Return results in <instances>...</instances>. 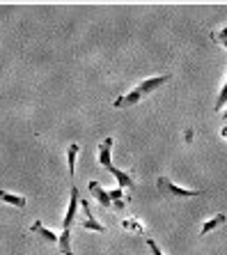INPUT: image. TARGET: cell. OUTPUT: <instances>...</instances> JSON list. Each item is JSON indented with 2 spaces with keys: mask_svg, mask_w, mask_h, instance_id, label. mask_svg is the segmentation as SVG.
I'll use <instances>...</instances> for the list:
<instances>
[{
  "mask_svg": "<svg viewBox=\"0 0 227 255\" xmlns=\"http://www.w3.org/2000/svg\"><path fill=\"white\" fill-rule=\"evenodd\" d=\"M58 246H60L62 255H74V251H72V230H62L60 232V242H58Z\"/></svg>",
  "mask_w": 227,
  "mask_h": 255,
  "instance_id": "obj_11",
  "label": "cell"
},
{
  "mask_svg": "<svg viewBox=\"0 0 227 255\" xmlns=\"http://www.w3.org/2000/svg\"><path fill=\"white\" fill-rule=\"evenodd\" d=\"M223 118H225V120H227V108H225V111H223Z\"/></svg>",
  "mask_w": 227,
  "mask_h": 255,
  "instance_id": "obj_18",
  "label": "cell"
},
{
  "mask_svg": "<svg viewBox=\"0 0 227 255\" xmlns=\"http://www.w3.org/2000/svg\"><path fill=\"white\" fill-rule=\"evenodd\" d=\"M211 39H214L216 44H223L227 39V23L223 25V30H218V32H211Z\"/></svg>",
  "mask_w": 227,
  "mask_h": 255,
  "instance_id": "obj_15",
  "label": "cell"
},
{
  "mask_svg": "<svg viewBox=\"0 0 227 255\" xmlns=\"http://www.w3.org/2000/svg\"><path fill=\"white\" fill-rule=\"evenodd\" d=\"M78 152H80V145L78 142H72L67 147V168H69V175H76V159H78Z\"/></svg>",
  "mask_w": 227,
  "mask_h": 255,
  "instance_id": "obj_9",
  "label": "cell"
},
{
  "mask_svg": "<svg viewBox=\"0 0 227 255\" xmlns=\"http://www.w3.org/2000/svg\"><path fill=\"white\" fill-rule=\"evenodd\" d=\"M69 209H67V216H65V221H62V230H72V226H74V221H76V209H78V205H80V193H78V189L76 186H72V193H69Z\"/></svg>",
  "mask_w": 227,
  "mask_h": 255,
  "instance_id": "obj_4",
  "label": "cell"
},
{
  "mask_svg": "<svg viewBox=\"0 0 227 255\" xmlns=\"http://www.w3.org/2000/svg\"><path fill=\"white\" fill-rule=\"evenodd\" d=\"M80 207H83V212H85V221H83L85 230H96V232H103V235H106V226H103V223H99V221L92 216L90 202L85 200V198H80Z\"/></svg>",
  "mask_w": 227,
  "mask_h": 255,
  "instance_id": "obj_5",
  "label": "cell"
},
{
  "mask_svg": "<svg viewBox=\"0 0 227 255\" xmlns=\"http://www.w3.org/2000/svg\"><path fill=\"white\" fill-rule=\"evenodd\" d=\"M113 136L103 138L101 142H99V154H96V161H99V166L106 168L110 175H113L117 182H120V189H129L133 191L136 189V177H133L131 170H120V168L113 166V161H110V152H113Z\"/></svg>",
  "mask_w": 227,
  "mask_h": 255,
  "instance_id": "obj_2",
  "label": "cell"
},
{
  "mask_svg": "<svg viewBox=\"0 0 227 255\" xmlns=\"http://www.w3.org/2000/svg\"><path fill=\"white\" fill-rule=\"evenodd\" d=\"M225 104H227V81H225V85H223V90H221V95H218V99H216V111H223L225 108Z\"/></svg>",
  "mask_w": 227,
  "mask_h": 255,
  "instance_id": "obj_14",
  "label": "cell"
},
{
  "mask_svg": "<svg viewBox=\"0 0 227 255\" xmlns=\"http://www.w3.org/2000/svg\"><path fill=\"white\" fill-rule=\"evenodd\" d=\"M156 186H158V193L161 196H172V198H195V196H202L200 189H184V186L174 184L172 179L167 177H158L156 179Z\"/></svg>",
  "mask_w": 227,
  "mask_h": 255,
  "instance_id": "obj_3",
  "label": "cell"
},
{
  "mask_svg": "<svg viewBox=\"0 0 227 255\" xmlns=\"http://www.w3.org/2000/svg\"><path fill=\"white\" fill-rule=\"evenodd\" d=\"M122 228H124V230H133V232H138V235H145V232H147V228L143 226L140 219H124L122 221Z\"/></svg>",
  "mask_w": 227,
  "mask_h": 255,
  "instance_id": "obj_12",
  "label": "cell"
},
{
  "mask_svg": "<svg viewBox=\"0 0 227 255\" xmlns=\"http://www.w3.org/2000/svg\"><path fill=\"white\" fill-rule=\"evenodd\" d=\"M221 136H223V138H225V140H227V127H223V129H221Z\"/></svg>",
  "mask_w": 227,
  "mask_h": 255,
  "instance_id": "obj_17",
  "label": "cell"
},
{
  "mask_svg": "<svg viewBox=\"0 0 227 255\" xmlns=\"http://www.w3.org/2000/svg\"><path fill=\"white\" fill-rule=\"evenodd\" d=\"M225 219H227L225 214H216L214 219H209V221H207V223L202 226V235H209L211 230H216L218 226H223V223H225Z\"/></svg>",
  "mask_w": 227,
  "mask_h": 255,
  "instance_id": "obj_13",
  "label": "cell"
},
{
  "mask_svg": "<svg viewBox=\"0 0 227 255\" xmlns=\"http://www.w3.org/2000/svg\"><path fill=\"white\" fill-rule=\"evenodd\" d=\"M30 235H39V237H42L44 242H48V244H58V242H60V235H55L53 230H48L42 221H35V223H32Z\"/></svg>",
  "mask_w": 227,
  "mask_h": 255,
  "instance_id": "obj_7",
  "label": "cell"
},
{
  "mask_svg": "<svg viewBox=\"0 0 227 255\" xmlns=\"http://www.w3.org/2000/svg\"><path fill=\"white\" fill-rule=\"evenodd\" d=\"M0 200L7 202V205H14V207H18V209H23V207H25V202H28L23 196L9 193V191H5V189H0Z\"/></svg>",
  "mask_w": 227,
  "mask_h": 255,
  "instance_id": "obj_10",
  "label": "cell"
},
{
  "mask_svg": "<svg viewBox=\"0 0 227 255\" xmlns=\"http://www.w3.org/2000/svg\"><path fill=\"white\" fill-rule=\"evenodd\" d=\"M147 246H150V251H151V255H163V251L158 249V244L154 242V239H147Z\"/></svg>",
  "mask_w": 227,
  "mask_h": 255,
  "instance_id": "obj_16",
  "label": "cell"
},
{
  "mask_svg": "<svg viewBox=\"0 0 227 255\" xmlns=\"http://www.w3.org/2000/svg\"><path fill=\"white\" fill-rule=\"evenodd\" d=\"M108 193H110V202H113L115 212H124L126 205H129V198H126L124 189H113V191H108Z\"/></svg>",
  "mask_w": 227,
  "mask_h": 255,
  "instance_id": "obj_8",
  "label": "cell"
},
{
  "mask_svg": "<svg viewBox=\"0 0 227 255\" xmlns=\"http://www.w3.org/2000/svg\"><path fill=\"white\" fill-rule=\"evenodd\" d=\"M223 46H225V48H227V39H225V42H223Z\"/></svg>",
  "mask_w": 227,
  "mask_h": 255,
  "instance_id": "obj_19",
  "label": "cell"
},
{
  "mask_svg": "<svg viewBox=\"0 0 227 255\" xmlns=\"http://www.w3.org/2000/svg\"><path fill=\"white\" fill-rule=\"evenodd\" d=\"M170 74H161V76H151V78H145V81H140V83L136 85V88L131 90V92H126V95H120L117 99L113 101L115 108H126V106H136L138 101H143L145 97H150L151 92H156V90L161 88V85H165L167 81H170Z\"/></svg>",
  "mask_w": 227,
  "mask_h": 255,
  "instance_id": "obj_1",
  "label": "cell"
},
{
  "mask_svg": "<svg viewBox=\"0 0 227 255\" xmlns=\"http://www.w3.org/2000/svg\"><path fill=\"white\" fill-rule=\"evenodd\" d=\"M87 189H90V193L96 198V200H99V205H101L103 209H113V202H110V193H108V191L103 189V186L99 184L96 179H92Z\"/></svg>",
  "mask_w": 227,
  "mask_h": 255,
  "instance_id": "obj_6",
  "label": "cell"
}]
</instances>
